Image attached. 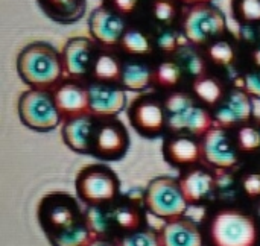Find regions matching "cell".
Here are the masks:
<instances>
[{"mask_svg":"<svg viewBox=\"0 0 260 246\" xmlns=\"http://www.w3.org/2000/svg\"><path fill=\"white\" fill-rule=\"evenodd\" d=\"M120 85L131 91H145L154 85V67L143 61H126L123 62Z\"/></svg>","mask_w":260,"mask_h":246,"instance_id":"cell-23","label":"cell"},{"mask_svg":"<svg viewBox=\"0 0 260 246\" xmlns=\"http://www.w3.org/2000/svg\"><path fill=\"white\" fill-rule=\"evenodd\" d=\"M233 9L241 26L260 23V0H235Z\"/></svg>","mask_w":260,"mask_h":246,"instance_id":"cell-31","label":"cell"},{"mask_svg":"<svg viewBox=\"0 0 260 246\" xmlns=\"http://www.w3.org/2000/svg\"><path fill=\"white\" fill-rule=\"evenodd\" d=\"M17 73L30 88L53 90L64 76L61 53L49 43H30L17 56Z\"/></svg>","mask_w":260,"mask_h":246,"instance_id":"cell-4","label":"cell"},{"mask_svg":"<svg viewBox=\"0 0 260 246\" xmlns=\"http://www.w3.org/2000/svg\"><path fill=\"white\" fill-rule=\"evenodd\" d=\"M203 163L213 170L239 169L245 161L236 146L235 131L213 126L203 138Z\"/></svg>","mask_w":260,"mask_h":246,"instance_id":"cell-11","label":"cell"},{"mask_svg":"<svg viewBox=\"0 0 260 246\" xmlns=\"http://www.w3.org/2000/svg\"><path fill=\"white\" fill-rule=\"evenodd\" d=\"M129 145V132L117 117L99 119L93 134L90 155L102 163L119 161L126 155Z\"/></svg>","mask_w":260,"mask_h":246,"instance_id":"cell-12","label":"cell"},{"mask_svg":"<svg viewBox=\"0 0 260 246\" xmlns=\"http://www.w3.org/2000/svg\"><path fill=\"white\" fill-rule=\"evenodd\" d=\"M47 15L56 21H76L84 14V0H40Z\"/></svg>","mask_w":260,"mask_h":246,"instance_id":"cell-26","label":"cell"},{"mask_svg":"<svg viewBox=\"0 0 260 246\" xmlns=\"http://www.w3.org/2000/svg\"><path fill=\"white\" fill-rule=\"evenodd\" d=\"M75 192L76 198L85 204V207L108 205L122 196L119 177L104 163L82 167L75 180Z\"/></svg>","mask_w":260,"mask_h":246,"instance_id":"cell-6","label":"cell"},{"mask_svg":"<svg viewBox=\"0 0 260 246\" xmlns=\"http://www.w3.org/2000/svg\"><path fill=\"white\" fill-rule=\"evenodd\" d=\"M207 58L213 65L218 67H232L236 62V49L227 40H216L207 47Z\"/></svg>","mask_w":260,"mask_h":246,"instance_id":"cell-29","label":"cell"},{"mask_svg":"<svg viewBox=\"0 0 260 246\" xmlns=\"http://www.w3.org/2000/svg\"><path fill=\"white\" fill-rule=\"evenodd\" d=\"M239 85L256 100H260V70H248L239 81Z\"/></svg>","mask_w":260,"mask_h":246,"instance_id":"cell-34","label":"cell"},{"mask_svg":"<svg viewBox=\"0 0 260 246\" xmlns=\"http://www.w3.org/2000/svg\"><path fill=\"white\" fill-rule=\"evenodd\" d=\"M178 64L183 67L184 73L189 75L192 79L200 78V76L207 73V67H206L204 58L201 55H198L197 52L189 50V49H184L183 55L178 59Z\"/></svg>","mask_w":260,"mask_h":246,"instance_id":"cell-32","label":"cell"},{"mask_svg":"<svg viewBox=\"0 0 260 246\" xmlns=\"http://www.w3.org/2000/svg\"><path fill=\"white\" fill-rule=\"evenodd\" d=\"M160 242L161 246H206L203 225L186 215L165 222Z\"/></svg>","mask_w":260,"mask_h":246,"instance_id":"cell-21","label":"cell"},{"mask_svg":"<svg viewBox=\"0 0 260 246\" xmlns=\"http://www.w3.org/2000/svg\"><path fill=\"white\" fill-rule=\"evenodd\" d=\"M233 131L236 146L244 161L260 160V119L254 117L251 122L244 123Z\"/></svg>","mask_w":260,"mask_h":246,"instance_id":"cell-24","label":"cell"},{"mask_svg":"<svg viewBox=\"0 0 260 246\" xmlns=\"http://www.w3.org/2000/svg\"><path fill=\"white\" fill-rule=\"evenodd\" d=\"M90 114L96 119L117 117L126 108V93L119 84H88Z\"/></svg>","mask_w":260,"mask_h":246,"instance_id":"cell-16","label":"cell"},{"mask_svg":"<svg viewBox=\"0 0 260 246\" xmlns=\"http://www.w3.org/2000/svg\"><path fill=\"white\" fill-rule=\"evenodd\" d=\"M20 122L37 132H49L62 123L52 90L30 88L20 94L17 103Z\"/></svg>","mask_w":260,"mask_h":246,"instance_id":"cell-8","label":"cell"},{"mask_svg":"<svg viewBox=\"0 0 260 246\" xmlns=\"http://www.w3.org/2000/svg\"><path fill=\"white\" fill-rule=\"evenodd\" d=\"M85 246H117L116 240H110V239H99V237H93Z\"/></svg>","mask_w":260,"mask_h":246,"instance_id":"cell-38","label":"cell"},{"mask_svg":"<svg viewBox=\"0 0 260 246\" xmlns=\"http://www.w3.org/2000/svg\"><path fill=\"white\" fill-rule=\"evenodd\" d=\"M52 93L62 120L90 113L88 85H82L78 81H62Z\"/></svg>","mask_w":260,"mask_h":246,"instance_id":"cell-19","label":"cell"},{"mask_svg":"<svg viewBox=\"0 0 260 246\" xmlns=\"http://www.w3.org/2000/svg\"><path fill=\"white\" fill-rule=\"evenodd\" d=\"M146 212L161 221H171L186 215L187 202L178 178L160 175L152 178L143 192Z\"/></svg>","mask_w":260,"mask_h":246,"instance_id":"cell-7","label":"cell"},{"mask_svg":"<svg viewBox=\"0 0 260 246\" xmlns=\"http://www.w3.org/2000/svg\"><path fill=\"white\" fill-rule=\"evenodd\" d=\"M168 114V134H189L203 138L213 126V114L201 105L190 91L174 90L165 97Z\"/></svg>","mask_w":260,"mask_h":246,"instance_id":"cell-5","label":"cell"},{"mask_svg":"<svg viewBox=\"0 0 260 246\" xmlns=\"http://www.w3.org/2000/svg\"><path fill=\"white\" fill-rule=\"evenodd\" d=\"M37 221L52 246H85L93 234L76 196L50 192L37 205Z\"/></svg>","mask_w":260,"mask_h":246,"instance_id":"cell-1","label":"cell"},{"mask_svg":"<svg viewBox=\"0 0 260 246\" xmlns=\"http://www.w3.org/2000/svg\"><path fill=\"white\" fill-rule=\"evenodd\" d=\"M88 27L91 37L107 47L120 44V40L126 32L125 21L120 14L105 6H99L90 14Z\"/></svg>","mask_w":260,"mask_h":246,"instance_id":"cell-18","label":"cell"},{"mask_svg":"<svg viewBox=\"0 0 260 246\" xmlns=\"http://www.w3.org/2000/svg\"><path fill=\"white\" fill-rule=\"evenodd\" d=\"M227 30V20L222 11L210 3L193 5L184 15L183 33L193 46H204L219 40Z\"/></svg>","mask_w":260,"mask_h":246,"instance_id":"cell-10","label":"cell"},{"mask_svg":"<svg viewBox=\"0 0 260 246\" xmlns=\"http://www.w3.org/2000/svg\"><path fill=\"white\" fill-rule=\"evenodd\" d=\"M184 76L183 67L175 59L161 61L154 67V87L174 91L178 88Z\"/></svg>","mask_w":260,"mask_h":246,"instance_id":"cell-27","label":"cell"},{"mask_svg":"<svg viewBox=\"0 0 260 246\" xmlns=\"http://www.w3.org/2000/svg\"><path fill=\"white\" fill-rule=\"evenodd\" d=\"M189 207L210 208L216 202V172L206 164L184 170L178 177Z\"/></svg>","mask_w":260,"mask_h":246,"instance_id":"cell-13","label":"cell"},{"mask_svg":"<svg viewBox=\"0 0 260 246\" xmlns=\"http://www.w3.org/2000/svg\"><path fill=\"white\" fill-rule=\"evenodd\" d=\"M230 87L216 75L206 73L200 78L192 79L190 84V93L197 97V100L213 111L225 97Z\"/></svg>","mask_w":260,"mask_h":246,"instance_id":"cell-22","label":"cell"},{"mask_svg":"<svg viewBox=\"0 0 260 246\" xmlns=\"http://www.w3.org/2000/svg\"><path fill=\"white\" fill-rule=\"evenodd\" d=\"M123 64L111 53H99L96 55L93 68L90 76L93 82L102 84H120Z\"/></svg>","mask_w":260,"mask_h":246,"instance_id":"cell-25","label":"cell"},{"mask_svg":"<svg viewBox=\"0 0 260 246\" xmlns=\"http://www.w3.org/2000/svg\"><path fill=\"white\" fill-rule=\"evenodd\" d=\"M119 46L123 52L133 56H143L152 53V41L145 32L139 29H126Z\"/></svg>","mask_w":260,"mask_h":246,"instance_id":"cell-28","label":"cell"},{"mask_svg":"<svg viewBox=\"0 0 260 246\" xmlns=\"http://www.w3.org/2000/svg\"><path fill=\"white\" fill-rule=\"evenodd\" d=\"M98 120L99 119H96L90 113L62 120L61 137H62L64 145L76 154L90 155L91 140H93Z\"/></svg>","mask_w":260,"mask_h":246,"instance_id":"cell-20","label":"cell"},{"mask_svg":"<svg viewBox=\"0 0 260 246\" xmlns=\"http://www.w3.org/2000/svg\"><path fill=\"white\" fill-rule=\"evenodd\" d=\"M117 246H161L160 231L146 225L137 231L125 234L116 240Z\"/></svg>","mask_w":260,"mask_h":246,"instance_id":"cell-30","label":"cell"},{"mask_svg":"<svg viewBox=\"0 0 260 246\" xmlns=\"http://www.w3.org/2000/svg\"><path fill=\"white\" fill-rule=\"evenodd\" d=\"M111 2L114 5V9L119 14H129L139 5V0H111Z\"/></svg>","mask_w":260,"mask_h":246,"instance_id":"cell-36","label":"cell"},{"mask_svg":"<svg viewBox=\"0 0 260 246\" xmlns=\"http://www.w3.org/2000/svg\"><path fill=\"white\" fill-rule=\"evenodd\" d=\"M184 3H190V5H200V3H210L212 0H180Z\"/></svg>","mask_w":260,"mask_h":246,"instance_id":"cell-39","label":"cell"},{"mask_svg":"<svg viewBox=\"0 0 260 246\" xmlns=\"http://www.w3.org/2000/svg\"><path fill=\"white\" fill-rule=\"evenodd\" d=\"M152 15L163 24H171L177 17V6L172 0H154Z\"/></svg>","mask_w":260,"mask_h":246,"instance_id":"cell-33","label":"cell"},{"mask_svg":"<svg viewBox=\"0 0 260 246\" xmlns=\"http://www.w3.org/2000/svg\"><path fill=\"white\" fill-rule=\"evenodd\" d=\"M126 116L134 131L143 138L154 140L168 134L165 99L154 93H145L133 99L126 108Z\"/></svg>","mask_w":260,"mask_h":246,"instance_id":"cell-9","label":"cell"},{"mask_svg":"<svg viewBox=\"0 0 260 246\" xmlns=\"http://www.w3.org/2000/svg\"><path fill=\"white\" fill-rule=\"evenodd\" d=\"M155 43H157L158 49H160L161 52H166V53L175 52V50L178 49V46L181 44L180 37H178L175 32H172V30H163V32L157 37Z\"/></svg>","mask_w":260,"mask_h":246,"instance_id":"cell-35","label":"cell"},{"mask_svg":"<svg viewBox=\"0 0 260 246\" xmlns=\"http://www.w3.org/2000/svg\"><path fill=\"white\" fill-rule=\"evenodd\" d=\"M161 154L165 161L180 172L204 164L201 138L189 134H166L163 137Z\"/></svg>","mask_w":260,"mask_h":246,"instance_id":"cell-15","label":"cell"},{"mask_svg":"<svg viewBox=\"0 0 260 246\" xmlns=\"http://www.w3.org/2000/svg\"><path fill=\"white\" fill-rule=\"evenodd\" d=\"M254 99L239 85L229 88L224 100L212 111L215 126L236 129L244 123L251 122L254 116Z\"/></svg>","mask_w":260,"mask_h":246,"instance_id":"cell-14","label":"cell"},{"mask_svg":"<svg viewBox=\"0 0 260 246\" xmlns=\"http://www.w3.org/2000/svg\"><path fill=\"white\" fill-rule=\"evenodd\" d=\"M62 68L64 75L69 78H84L91 73L96 55L93 50V43L85 37H72L67 40L62 52Z\"/></svg>","mask_w":260,"mask_h":246,"instance_id":"cell-17","label":"cell"},{"mask_svg":"<svg viewBox=\"0 0 260 246\" xmlns=\"http://www.w3.org/2000/svg\"><path fill=\"white\" fill-rule=\"evenodd\" d=\"M201 225L206 246H260V218L248 207H210Z\"/></svg>","mask_w":260,"mask_h":246,"instance_id":"cell-2","label":"cell"},{"mask_svg":"<svg viewBox=\"0 0 260 246\" xmlns=\"http://www.w3.org/2000/svg\"><path fill=\"white\" fill-rule=\"evenodd\" d=\"M250 62L253 65V68L260 70V46H256L251 49L250 52Z\"/></svg>","mask_w":260,"mask_h":246,"instance_id":"cell-37","label":"cell"},{"mask_svg":"<svg viewBox=\"0 0 260 246\" xmlns=\"http://www.w3.org/2000/svg\"><path fill=\"white\" fill-rule=\"evenodd\" d=\"M143 192L122 193L108 205L85 207V216L93 237L117 240L119 237L146 227V207Z\"/></svg>","mask_w":260,"mask_h":246,"instance_id":"cell-3","label":"cell"}]
</instances>
